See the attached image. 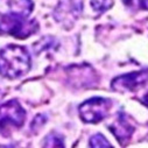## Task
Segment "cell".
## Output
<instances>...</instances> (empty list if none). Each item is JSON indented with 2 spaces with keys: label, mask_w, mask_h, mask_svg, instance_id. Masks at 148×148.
<instances>
[{
  "label": "cell",
  "mask_w": 148,
  "mask_h": 148,
  "mask_svg": "<svg viewBox=\"0 0 148 148\" xmlns=\"http://www.w3.org/2000/svg\"><path fill=\"white\" fill-rule=\"evenodd\" d=\"M30 55L25 47L8 45L1 49V73L4 77L18 78L29 71Z\"/></svg>",
  "instance_id": "6da1fadb"
},
{
  "label": "cell",
  "mask_w": 148,
  "mask_h": 148,
  "mask_svg": "<svg viewBox=\"0 0 148 148\" xmlns=\"http://www.w3.org/2000/svg\"><path fill=\"white\" fill-rule=\"evenodd\" d=\"M39 29V23L35 20H28L26 15L18 13L3 14L1 16V32L7 33L18 39H26Z\"/></svg>",
  "instance_id": "7a4b0ae2"
},
{
  "label": "cell",
  "mask_w": 148,
  "mask_h": 148,
  "mask_svg": "<svg viewBox=\"0 0 148 148\" xmlns=\"http://www.w3.org/2000/svg\"><path fill=\"white\" fill-rule=\"evenodd\" d=\"M112 106L111 100L103 97H93L85 100L78 108L79 117L84 123L97 124L104 120Z\"/></svg>",
  "instance_id": "3957f363"
},
{
  "label": "cell",
  "mask_w": 148,
  "mask_h": 148,
  "mask_svg": "<svg viewBox=\"0 0 148 148\" xmlns=\"http://www.w3.org/2000/svg\"><path fill=\"white\" fill-rule=\"evenodd\" d=\"M148 82V71H134L130 72L126 75L119 76L112 81V89L116 91H134L141 86H143L145 83Z\"/></svg>",
  "instance_id": "277c9868"
},
{
  "label": "cell",
  "mask_w": 148,
  "mask_h": 148,
  "mask_svg": "<svg viewBox=\"0 0 148 148\" xmlns=\"http://www.w3.org/2000/svg\"><path fill=\"white\" fill-rule=\"evenodd\" d=\"M26 120V110L18 100L12 99L1 105V121L3 125L11 124L15 127H21Z\"/></svg>",
  "instance_id": "5b68a950"
},
{
  "label": "cell",
  "mask_w": 148,
  "mask_h": 148,
  "mask_svg": "<svg viewBox=\"0 0 148 148\" xmlns=\"http://www.w3.org/2000/svg\"><path fill=\"white\" fill-rule=\"evenodd\" d=\"M110 130L112 131V133L120 142L128 141L134 132V127L132 126V124L128 121L127 117L123 112H120L118 119L110 126Z\"/></svg>",
  "instance_id": "8992f818"
},
{
  "label": "cell",
  "mask_w": 148,
  "mask_h": 148,
  "mask_svg": "<svg viewBox=\"0 0 148 148\" xmlns=\"http://www.w3.org/2000/svg\"><path fill=\"white\" fill-rule=\"evenodd\" d=\"M10 7L13 13H18V14L28 16L32 13L34 4L32 0H11Z\"/></svg>",
  "instance_id": "52a82bcc"
},
{
  "label": "cell",
  "mask_w": 148,
  "mask_h": 148,
  "mask_svg": "<svg viewBox=\"0 0 148 148\" xmlns=\"http://www.w3.org/2000/svg\"><path fill=\"white\" fill-rule=\"evenodd\" d=\"M43 145L46 147H63L64 146L63 136L57 133H50L49 135L46 136Z\"/></svg>",
  "instance_id": "ba28073f"
},
{
  "label": "cell",
  "mask_w": 148,
  "mask_h": 148,
  "mask_svg": "<svg viewBox=\"0 0 148 148\" xmlns=\"http://www.w3.org/2000/svg\"><path fill=\"white\" fill-rule=\"evenodd\" d=\"M90 5L96 12H105L110 7H112L113 3L112 0H91Z\"/></svg>",
  "instance_id": "9c48e42d"
},
{
  "label": "cell",
  "mask_w": 148,
  "mask_h": 148,
  "mask_svg": "<svg viewBox=\"0 0 148 148\" xmlns=\"http://www.w3.org/2000/svg\"><path fill=\"white\" fill-rule=\"evenodd\" d=\"M90 146L91 147H111V143L106 140V138L103 134L98 133L90 139Z\"/></svg>",
  "instance_id": "30bf717a"
},
{
  "label": "cell",
  "mask_w": 148,
  "mask_h": 148,
  "mask_svg": "<svg viewBox=\"0 0 148 148\" xmlns=\"http://www.w3.org/2000/svg\"><path fill=\"white\" fill-rule=\"evenodd\" d=\"M138 3H139V7L141 10L148 11V0H138Z\"/></svg>",
  "instance_id": "8fae6325"
},
{
  "label": "cell",
  "mask_w": 148,
  "mask_h": 148,
  "mask_svg": "<svg viewBox=\"0 0 148 148\" xmlns=\"http://www.w3.org/2000/svg\"><path fill=\"white\" fill-rule=\"evenodd\" d=\"M123 1H124V4L126 5V6H132L133 4H134V1H135V0H123Z\"/></svg>",
  "instance_id": "7c38bea8"
},
{
  "label": "cell",
  "mask_w": 148,
  "mask_h": 148,
  "mask_svg": "<svg viewBox=\"0 0 148 148\" xmlns=\"http://www.w3.org/2000/svg\"><path fill=\"white\" fill-rule=\"evenodd\" d=\"M142 101H143V104L148 107V93H146V95H145V97L142 98Z\"/></svg>",
  "instance_id": "4fadbf2b"
}]
</instances>
